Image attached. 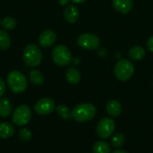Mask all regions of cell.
<instances>
[{"mask_svg": "<svg viewBox=\"0 0 153 153\" xmlns=\"http://www.w3.org/2000/svg\"><path fill=\"white\" fill-rule=\"evenodd\" d=\"M43 59V54L39 46L35 44H28L22 50V60L26 66L35 68L39 66Z\"/></svg>", "mask_w": 153, "mask_h": 153, "instance_id": "obj_1", "label": "cell"}, {"mask_svg": "<svg viewBox=\"0 0 153 153\" xmlns=\"http://www.w3.org/2000/svg\"><path fill=\"white\" fill-rule=\"evenodd\" d=\"M96 113V107L89 103L80 104L72 110L73 118L79 123H85L91 121L94 118Z\"/></svg>", "mask_w": 153, "mask_h": 153, "instance_id": "obj_2", "label": "cell"}, {"mask_svg": "<svg viewBox=\"0 0 153 153\" xmlns=\"http://www.w3.org/2000/svg\"><path fill=\"white\" fill-rule=\"evenodd\" d=\"M7 85L14 94L23 93L27 88L26 77L18 70H13L7 75Z\"/></svg>", "mask_w": 153, "mask_h": 153, "instance_id": "obj_3", "label": "cell"}, {"mask_svg": "<svg viewBox=\"0 0 153 153\" xmlns=\"http://www.w3.org/2000/svg\"><path fill=\"white\" fill-rule=\"evenodd\" d=\"M116 78L120 81L129 80L134 73V67L129 60H120L117 62L114 69Z\"/></svg>", "mask_w": 153, "mask_h": 153, "instance_id": "obj_4", "label": "cell"}, {"mask_svg": "<svg viewBox=\"0 0 153 153\" xmlns=\"http://www.w3.org/2000/svg\"><path fill=\"white\" fill-rule=\"evenodd\" d=\"M52 59L57 66L64 67L71 63L72 54L65 45L58 44L52 50Z\"/></svg>", "mask_w": 153, "mask_h": 153, "instance_id": "obj_5", "label": "cell"}, {"mask_svg": "<svg viewBox=\"0 0 153 153\" xmlns=\"http://www.w3.org/2000/svg\"><path fill=\"white\" fill-rule=\"evenodd\" d=\"M30 118L31 111L30 107L25 105H22L14 109L12 116V121L17 126H24L29 124Z\"/></svg>", "mask_w": 153, "mask_h": 153, "instance_id": "obj_6", "label": "cell"}, {"mask_svg": "<svg viewBox=\"0 0 153 153\" xmlns=\"http://www.w3.org/2000/svg\"><path fill=\"white\" fill-rule=\"evenodd\" d=\"M77 43L79 47H81L83 50H96L99 48L100 44V40L96 34L86 32V33L81 34L78 37Z\"/></svg>", "mask_w": 153, "mask_h": 153, "instance_id": "obj_7", "label": "cell"}, {"mask_svg": "<svg viewBox=\"0 0 153 153\" xmlns=\"http://www.w3.org/2000/svg\"><path fill=\"white\" fill-rule=\"evenodd\" d=\"M115 128H116L115 121L112 120L111 118L105 117V118H102L101 120H100V122L98 123V125L96 128V133L100 138L108 139L113 134Z\"/></svg>", "mask_w": 153, "mask_h": 153, "instance_id": "obj_8", "label": "cell"}, {"mask_svg": "<svg viewBox=\"0 0 153 153\" xmlns=\"http://www.w3.org/2000/svg\"><path fill=\"white\" fill-rule=\"evenodd\" d=\"M56 109V105L53 99L49 97H43L39 99L34 106L35 112L39 115H47L51 114Z\"/></svg>", "mask_w": 153, "mask_h": 153, "instance_id": "obj_9", "label": "cell"}, {"mask_svg": "<svg viewBox=\"0 0 153 153\" xmlns=\"http://www.w3.org/2000/svg\"><path fill=\"white\" fill-rule=\"evenodd\" d=\"M56 40V34L52 30H45L39 36V43L44 48L51 47Z\"/></svg>", "mask_w": 153, "mask_h": 153, "instance_id": "obj_10", "label": "cell"}, {"mask_svg": "<svg viewBox=\"0 0 153 153\" xmlns=\"http://www.w3.org/2000/svg\"><path fill=\"white\" fill-rule=\"evenodd\" d=\"M113 5L121 14H128L133 8V0H113Z\"/></svg>", "mask_w": 153, "mask_h": 153, "instance_id": "obj_11", "label": "cell"}, {"mask_svg": "<svg viewBox=\"0 0 153 153\" xmlns=\"http://www.w3.org/2000/svg\"><path fill=\"white\" fill-rule=\"evenodd\" d=\"M64 16L69 23H74L80 16L79 9L75 5H68L64 11Z\"/></svg>", "mask_w": 153, "mask_h": 153, "instance_id": "obj_12", "label": "cell"}, {"mask_svg": "<svg viewBox=\"0 0 153 153\" xmlns=\"http://www.w3.org/2000/svg\"><path fill=\"white\" fill-rule=\"evenodd\" d=\"M65 78L67 82L71 85H76L81 81V73L80 71L74 68V67H70L65 73Z\"/></svg>", "mask_w": 153, "mask_h": 153, "instance_id": "obj_13", "label": "cell"}, {"mask_svg": "<svg viewBox=\"0 0 153 153\" xmlns=\"http://www.w3.org/2000/svg\"><path fill=\"white\" fill-rule=\"evenodd\" d=\"M128 55L134 60H142L146 55V50L142 46H134L129 50Z\"/></svg>", "mask_w": 153, "mask_h": 153, "instance_id": "obj_14", "label": "cell"}, {"mask_svg": "<svg viewBox=\"0 0 153 153\" xmlns=\"http://www.w3.org/2000/svg\"><path fill=\"white\" fill-rule=\"evenodd\" d=\"M122 111L121 104L117 100H110L107 105V112L112 117H117Z\"/></svg>", "mask_w": 153, "mask_h": 153, "instance_id": "obj_15", "label": "cell"}, {"mask_svg": "<svg viewBox=\"0 0 153 153\" xmlns=\"http://www.w3.org/2000/svg\"><path fill=\"white\" fill-rule=\"evenodd\" d=\"M14 133L13 126L9 123H1L0 124V138L7 139L13 136Z\"/></svg>", "mask_w": 153, "mask_h": 153, "instance_id": "obj_16", "label": "cell"}, {"mask_svg": "<svg viewBox=\"0 0 153 153\" xmlns=\"http://www.w3.org/2000/svg\"><path fill=\"white\" fill-rule=\"evenodd\" d=\"M12 113V105L6 98L0 99V117H7Z\"/></svg>", "mask_w": 153, "mask_h": 153, "instance_id": "obj_17", "label": "cell"}, {"mask_svg": "<svg viewBox=\"0 0 153 153\" xmlns=\"http://www.w3.org/2000/svg\"><path fill=\"white\" fill-rule=\"evenodd\" d=\"M29 79L34 86H40L44 81V77L40 72V70L33 69L30 72Z\"/></svg>", "mask_w": 153, "mask_h": 153, "instance_id": "obj_18", "label": "cell"}, {"mask_svg": "<svg viewBox=\"0 0 153 153\" xmlns=\"http://www.w3.org/2000/svg\"><path fill=\"white\" fill-rule=\"evenodd\" d=\"M56 110L57 115L61 118H63L64 120H70L71 118H73L72 111H70V109L65 105H59V106H57Z\"/></svg>", "mask_w": 153, "mask_h": 153, "instance_id": "obj_19", "label": "cell"}, {"mask_svg": "<svg viewBox=\"0 0 153 153\" xmlns=\"http://www.w3.org/2000/svg\"><path fill=\"white\" fill-rule=\"evenodd\" d=\"M11 46V38L6 31L0 30V49L5 50Z\"/></svg>", "mask_w": 153, "mask_h": 153, "instance_id": "obj_20", "label": "cell"}, {"mask_svg": "<svg viewBox=\"0 0 153 153\" xmlns=\"http://www.w3.org/2000/svg\"><path fill=\"white\" fill-rule=\"evenodd\" d=\"M110 146L105 142H97L92 147L93 153H110Z\"/></svg>", "mask_w": 153, "mask_h": 153, "instance_id": "obj_21", "label": "cell"}, {"mask_svg": "<svg viewBox=\"0 0 153 153\" xmlns=\"http://www.w3.org/2000/svg\"><path fill=\"white\" fill-rule=\"evenodd\" d=\"M16 20L11 16H5L4 17V19L1 21V25L4 30L7 31H12L16 27Z\"/></svg>", "mask_w": 153, "mask_h": 153, "instance_id": "obj_22", "label": "cell"}, {"mask_svg": "<svg viewBox=\"0 0 153 153\" xmlns=\"http://www.w3.org/2000/svg\"><path fill=\"white\" fill-rule=\"evenodd\" d=\"M125 140L126 139L124 134H122L121 133H117L114 134L113 137L111 138V144L114 148L118 149L123 146V144L125 143Z\"/></svg>", "mask_w": 153, "mask_h": 153, "instance_id": "obj_23", "label": "cell"}, {"mask_svg": "<svg viewBox=\"0 0 153 153\" xmlns=\"http://www.w3.org/2000/svg\"><path fill=\"white\" fill-rule=\"evenodd\" d=\"M19 137L23 142H30L32 139V133L27 128H22L19 132Z\"/></svg>", "mask_w": 153, "mask_h": 153, "instance_id": "obj_24", "label": "cell"}, {"mask_svg": "<svg viewBox=\"0 0 153 153\" xmlns=\"http://www.w3.org/2000/svg\"><path fill=\"white\" fill-rule=\"evenodd\" d=\"M4 91H5V84L4 81L0 78V97L4 94Z\"/></svg>", "mask_w": 153, "mask_h": 153, "instance_id": "obj_25", "label": "cell"}, {"mask_svg": "<svg viewBox=\"0 0 153 153\" xmlns=\"http://www.w3.org/2000/svg\"><path fill=\"white\" fill-rule=\"evenodd\" d=\"M147 47H148V49L152 52H153V35L148 39V41H147Z\"/></svg>", "mask_w": 153, "mask_h": 153, "instance_id": "obj_26", "label": "cell"}, {"mask_svg": "<svg viewBox=\"0 0 153 153\" xmlns=\"http://www.w3.org/2000/svg\"><path fill=\"white\" fill-rule=\"evenodd\" d=\"M69 1H70V0H58V4H59L60 5L64 6V5H66L69 3Z\"/></svg>", "mask_w": 153, "mask_h": 153, "instance_id": "obj_27", "label": "cell"}, {"mask_svg": "<svg viewBox=\"0 0 153 153\" xmlns=\"http://www.w3.org/2000/svg\"><path fill=\"white\" fill-rule=\"evenodd\" d=\"M72 2H74V4H82V3H84L86 0H71Z\"/></svg>", "mask_w": 153, "mask_h": 153, "instance_id": "obj_28", "label": "cell"}, {"mask_svg": "<svg viewBox=\"0 0 153 153\" xmlns=\"http://www.w3.org/2000/svg\"><path fill=\"white\" fill-rule=\"evenodd\" d=\"M112 153H128V152H126V151H122V150H117V151H113Z\"/></svg>", "mask_w": 153, "mask_h": 153, "instance_id": "obj_29", "label": "cell"}, {"mask_svg": "<svg viewBox=\"0 0 153 153\" xmlns=\"http://www.w3.org/2000/svg\"><path fill=\"white\" fill-rule=\"evenodd\" d=\"M0 25H1V20H0Z\"/></svg>", "mask_w": 153, "mask_h": 153, "instance_id": "obj_30", "label": "cell"}]
</instances>
